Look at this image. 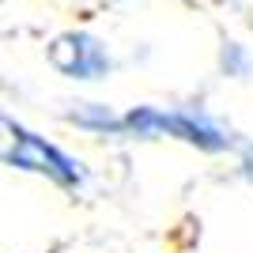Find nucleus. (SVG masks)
I'll return each instance as SVG.
<instances>
[{
  "label": "nucleus",
  "mask_w": 253,
  "mask_h": 253,
  "mask_svg": "<svg viewBox=\"0 0 253 253\" xmlns=\"http://www.w3.org/2000/svg\"><path fill=\"white\" fill-rule=\"evenodd\" d=\"M178 140L185 148H197L204 155H227L238 151L246 140H238L231 125H223L219 117L208 110L193 106H132L125 114L114 110L110 121V140Z\"/></svg>",
  "instance_id": "obj_1"
},
{
  "label": "nucleus",
  "mask_w": 253,
  "mask_h": 253,
  "mask_svg": "<svg viewBox=\"0 0 253 253\" xmlns=\"http://www.w3.org/2000/svg\"><path fill=\"white\" fill-rule=\"evenodd\" d=\"M0 163L11 170H23V174H38V178L53 181L68 193L84 189L87 181V170L80 159H72L64 148L49 144L45 136L31 132L8 114H0Z\"/></svg>",
  "instance_id": "obj_2"
},
{
  "label": "nucleus",
  "mask_w": 253,
  "mask_h": 253,
  "mask_svg": "<svg viewBox=\"0 0 253 253\" xmlns=\"http://www.w3.org/2000/svg\"><path fill=\"white\" fill-rule=\"evenodd\" d=\"M45 61L64 76V80H80V84H98L106 76H114L117 61L106 38L95 31H61L53 34L45 45Z\"/></svg>",
  "instance_id": "obj_3"
},
{
  "label": "nucleus",
  "mask_w": 253,
  "mask_h": 253,
  "mask_svg": "<svg viewBox=\"0 0 253 253\" xmlns=\"http://www.w3.org/2000/svg\"><path fill=\"white\" fill-rule=\"evenodd\" d=\"M219 61H223V72H246L250 68V53H246V45L238 42H223V53H219Z\"/></svg>",
  "instance_id": "obj_4"
},
{
  "label": "nucleus",
  "mask_w": 253,
  "mask_h": 253,
  "mask_svg": "<svg viewBox=\"0 0 253 253\" xmlns=\"http://www.w3.org/2000/svg\"><path fill=\"white\" fill-rule=\"evenodd\" d=\"M238 155H242L246 174H253V144H242V148H238Z\"/></svg>",
  "instance_id": "obj_5"
},
{
  "label": "nucleus",
  "mask_w": 253,
  "mask_h": 253,
  "mask_svg": "<svg viewBox=\"0 0 253 253\" xmlns=\"http://www.w3.org/2000/svg\"><path fill=\"white\" fill-rule=\"evenodd\" d=\"M106 4H128V0H106Z\"/></svg>",
  "instance_id": "obj_6"
}]
</instances>
